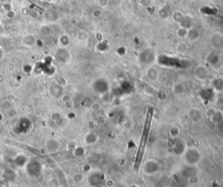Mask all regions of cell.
<instances>
[{
	"mask_svg": "<svg viewBox=\"0 0 223 187\" xmlns=\"http://www.w3.org/2000/svg\"><path fill=\"white\" fill-rule=\"evenodd\" d=\"M184 162L187 165H197L201 159V154L200 151L195 147H189L187 149H185L184 152L182 153Z\"/></svg>",
	"mask_w": 223,
	"mask_h": 187,
	"instance_id": "6da1fadb",
	"label": "cell"
},
{
	"mask_svg": "<svg viewBox=\"0 0 223 187\" xmlns=\"http://www.w3.org/2000/svg\"><path fill=\"white\" fill-rule=\"evenodd\" d=\"M26 167L27 174L32 178L39 177L42 172V164L37 159H31V160L28 161Z\"/></svg>",
	"mask_w": 223,
	"mask_h": 187,
	"instance_id": "7a4b0ae2",
	"label": "cell"
},
{
	"mask_svg": "<svg viewBox=\"0 0 223 187\" xmlns=\"http://www.w3.org/2000/svg\"><path fill=\"white\" fill-rule=\"evenodd\" d=\"M93 90L97 92V93L103 94L109 92V83L108 81L105 80L104 79H99L97 80H95V82L92 84Z\"/></svg>",
	"mask_w": 223,
	"mask_h": 187,
	"instance_id": "3957f363",
	"label": "cell"
},
{
	"mask_svg": "<svg viewBox=\"0 0 223 187\" xmlns=\"http://www.w3.org/2000/svg\"><path fill=\"white\" fill-rule=\"evenodd\" d=\"M159 171V164L156 160L148 159L143 164V172L147 175H154Z\"/></svg>",
	"mask_w": 223,
	"mask_h": 187,
	"instance_id": "277c9868",
	"label": "cell"
},
{
	"mask_svg": "<svg viewBox=\"0 0 223 187\" xmlns=\"http://www.w3.org/2000/svg\"><path fill=\"white\" fill-rule=\"evenodd\" d=\"M194 77L196 78V79L199 81H206L208 77H209V71L208 69L205 65H200L196 66V68L194 69Z\"/></svg>",
	"mask_w": 223,
	"mask_h": 187,
	"instance_id": "5b68a950",
	"label": "cell"
},
{
	"mask_svg": "<svg viewBox=\"0 0 223 187\" xmlns=\"http://www.w3.org/2000/svg\"><path fill=\"white\" fill-rule=\"evenodd\" d=\"M187 116H188L189 119H190V121H191L192 123L197 124V123H199L200 121L202 119V118H203V113H202V111H201L199 108H197V107H193V108H191V109L188 110V111H187Z\"/></svg>",
	"mask_w": 223,
	"mask_h": 187,
	"instance_id": "8992f818",
	"label": "cell"
},
{
	"mask_svg": "<svg viewBox=\"0 0 223 187\" xmlns=\"http://www.w3.org/2000/svg\"><path fill=\"white\" fill-rule=\"evenodd\" d=\"M31 127V123L30 119L24 117V118L20 119V120H19L18 125H17L16 131L19 130L18 132V133H26V132L30 131Z\"/></svg>",
	"mask_w": 223,
	"mask_h": 187,
	"instance_id": "52a82bcc",
	"label": "cell"
},
{
	"mask_svg": "<svg viewBox=\"0 0 223 187\" xmlns=\"http://www.w3.org/2000/svg\"><path fill=\"white\" fill-rule=\"evenodd\" d=\"M205 59H206V62L211 66H217L221 63L222 57L220 54H218L215 52H212L207 55Z\"/></svg>",
	"mask_w": 223,
	"mask_h": 187,
	"instance_id": "ba28073f",
	"label": "cell"
},
{
	"mask_svg": "<svg viewBox=\"0 0 223 187\" xmlns=\"http://www.w3.org/2000/svg\"><path fill=\"white\" fill-rule=\"evenodd\" d=\"M213 88H207V89H204L202 91H200V98L205 101V102H209L210 100L213 98Z\"/></svg>",
	"mask_w": 223,
	"mask_h": 187,
	"instance_id": "9c48e42d",
	"label": "cell"
},
{
	"mask_svg": "<svg viewBox=\"0 0 223 187\" xmlns=\"http://www.w3.org/2000/svg\"><path fill=\"white\" fill-rule=\"evenodd\" d=\"M99 140L98 135L94 132H88L84 138V142L86 146H92L95 145Z\"/></svg>",
	"mask_w": 223,
	"mask_h": 187,
	"instance_id": "30bf717a",
	"label": "cell"
},
{
	"mask_svg": "<svg viewBox=\"0 0 223 187\" xmlns=\"http://www.w3.org/2000/svg\"><path fill=\"white\" fill-rule=\"evenodd\" d=\"M57 57L59 61L66 63L70 58V53L65 47H62L58 49V51L57 52Z\"/></svg>",
	"mask_w": 223,
	"mask_h": 187,
	"instance_id": "8fae6325",
	"label": "cell"
},
{
	"mask_svg": "<svg viewBox=\"0 0 223 187\" xmlns=\"http://www.w3.org/2000/svg\"><path fill=\"white\" fill-rule=\"evenodd\" d=\"M145 76L150 81H156L159 78V71L154 67H149L145 71Z\"/></svg>",
	"mask_w": 223,
	"mask_h": 187,
	"instance_id": "7c38bea8",
	"label": "cell"
},
{
	"mask_svg": "<svg viewBox=\"0 0 223 187\" xmlns=\"http://www.w3.org/2000/svg\"><path fill=\"white\" fill-rule=\"evenodd\" d=\"M211 44L215 49L223 47V38L221 35H213L211 39Z\"/></svg>",
	"mask_w": 223,
	"mask_h": 187,
	"instance_id": "4fadbf2b",
	"label": "cell"
},
{
	"mask_svg": "<svg viewBox=\"0 0 223 187\" xmlns=\"http://www.w3.org/2000/svg\"><path fill=\"white\" fill-rule=\"evenodd\" d=\"M211 88L213 91L222 92L223 91V79L220 78H215L211 81Z\"/></svg>",
	"mask_w": 223,
	"mask_h": 187,
	"instance_id": "5bb4252c",
	"label": "cell"
},
{
	"mask_svg": "<svg viewBox=\"0 0 223 187\" xmlns=\"http://www.w3.org/2000/svg\"><path fill=\"white\" fill-rule=\"evenodd\" d=\"M13 161L15 165H17L18 167H24L25 165H26V164L28 163V159H27L25 155H22V154L15 157Z\"/></svg>",
	"mask_w": 223,
	"mask_h": 187,
	"instance_id": "9a60e30c",
	"label": "cell"
},
{
	"mask_svg": "<svg viewBox=\"0 0 223 187\" xmlns=\"http://www.w3.org/2000/svg\"><path fill=\"white\" fill-rule=\"evenodd\" d=\"M172 91H173V93L174 94V95H176V96H181V95L184 94L185 91H186V88H185L183 84H181V83H177V84H175L173 86Z\"/></svg>",
	"mask_w": 223,
	"mask_h": 187,
	"instance_id": "2e32d148",
	"label": "cell"
},
{
	"mask_svg": "<svg viewBox=\"0 0 223 187\" xmlns=\"http://www.w3.org/2000/svg\"><path fill=\"white\" fill-rule=\"evenodd\" d=\"M188 39L191 41L194 42V41H197L199 39H200V32L199 31H197L196 29L194 28H191L187 31V36Z\"/></svg>",
	"mask_w": 223,
	"mask_h": 187,
	"instance_id": "e0dca14e",
	"label": "cell"
},
{
	"mask_svg": "<svg viewBox=\"0 0 223 187\" xmlns=\"http://www.w3.org/2000/svg\"><path fill=\"white\" fill-rule=\"evenodd\" d=\"M192 19L190 17L188 16H184L182 20L180 22V25H181V27L183 28V29H186V30H189L192 28Z\"/></svg>",
	"mask_w": 223,
	"mask_h": 187,
	"instance_id": "ac0fdd59",
	"label": "cell"
},
{
	"mask_svg": "<svg viewBox=\"0 0 223 187\" xmlns=\"http://www.w3.org/2000/svg\"><path fill=\"white\" fill-rule=\"evenodd\" d=\"M36 38L32 35V34H28V35H26L24 38H23V44L26 46H32L33 44H36Z\"/></svg>",
	"mask_w": 223,
	"mask_h": 187,
	"instance_id": "d6986e66",
	"label": "cell"
},
{
	"mask_svg": "<svg viewBox=\"0 0 223 187\" xmlns=\"http://www.w3.org/2000/svg\"><path fill=\"white\" fill-rule=\"evenodd\" d=\"M181 134V128L177 125H173L171 126L169 131H168V135L172 139L177 138Z\"/></svg>",
	"mask_w": 223,
	"mask_h": 187,
	"instance_id": "ffe728a7",
	"label": "cell"
},
{
	"mask_svg": "<svg viewBox=\"0 0 223 187\" xmlns=\"http://www.w3.org/2000/svg\"><path fill=\"white\" fill-rule=\"evenodd\" d=\"M209 120L213 123V124H219L220 122H222L223 120V111H217L214 115L213 117H211L209 119Z\"/></svg>",
	"mask_w": 223,
	"mask_h": 187,
	"instance_id": "44dd1931",
	"label": "cell"
},
{
	"mask_svg": "<svg viewBox=\"0 0 223 187\" xmlns=\"http://www.w3.org/2000/svg\"><path fill=\"white\" fill-rule=\"evenodd\" d=\"M72 154L75 158H83L86 154V149L85 147L81 146H77V147L72 151Z\"/></svg>",
	"mask_w": 223,
	"mask_h": 187,
	"instance_id": "7402d4cb",
	"label": "cell"
},
{
	"mask_svg": "<svg viewBox=\"0 0 223 187\" xmlns=\"http://www.w3.org/2000/svg\"><path fill=\"white\" fill-rule=\"evenodd\" d=\"M96 50L99 52H105L109 50V44L106 41H100L96 45Z\"/></svg>",
	"mask_w": 223,
	"mask_h": 187,
	"instance_id": "603a6c76",
	"label": "cell"
},
{
	"mask_svg": "<svg viewBox=\"0 0 223 187\" xmlns=\"http://www.w3.org/2000/svg\"><path fill=\"white\" fill-rule=\"evenodd\" d=\"M62 91H63V87L55 84H53V86L51 87V93L53 94L54 97H59L62 94Z\"/></svg>",
	"mask_w": 223,
	"mask_h": 187,
	"instance_id": "cb8c5ba5",
	"label": "cell"
},
{
	"mask_svg": "<svg viewBox=\"0 0 223 187\" xmlns=\"http://www.w3.org/2000/svg\"><path fill=\"white\" fill-rule=\"evenodd\" d=\"M59 148V144L58 141L56 140H50L48 143H47V150L48 151L50 152H53V151H57Z\"/></svg>",
	"mask_w": 223,
	"mask_h": 187,
	"instance_id": "d4e9b609",
	"label": "cell"
},
{
	"mask_svg": "<svg viewBox=\"0 0 223 187\" xmlns=\"http://www.w3.org/2000/svg\"><path fill=\"white\" fill-rule=\"evenodd\" d=\"M5 180L7 181H12L15 178V173H14L13 171L10 170V169H4V172L2 174Z\"/></svg>",
	"mask_w": 223,
	"mask_h": 187,
	"instance_id": "484cf974",
	"label": "cell"
},
{
	"mask_svg": "<svg viewBox=\"0 0 223 187\" xmlns=\"http://www.w3.org/2000/svg\"><path fill=\"white\" fill-rule=\"evenodd\" d=\"M58 41H59V44L62 45V47H67L70 44V38L68 35L64 34L59 38Z\"/></svg>",
	"mask_w": 223,
	"mask_h": 187,
	"instance_id": "4316f807",
	"label": "cell"
},
{
	"mask_svg": "<svg viewBox=\"0 0 223 187\" xmlns=\"http://www.w3.org/2000/svg\"><path fill=\"white\" fill-rule=\"evenodd\" d=\"M122 126H123L124 130H126V131H131L132 129L133 128V126H134L133 121L132 120V119H126V120L122 123Z\"/></svg>",
	"mask_w": 223,
	"mask_h": 187,
	"instance_id": "83f0119b",
	"label": "cell"
},
{
	"mask_svg": "<svg viewBox=\"0 0 223 187\" xmlns=\"http://www.w3.org/2000/svg\"><path fill=\"white\" fill-rule=\"evenodd\" d=\"M155 96H156V98H157L158 99L159 101H161V102L167 100V93L164 91H156Z\"/></svg>",
	"mask_w": 223,
	"mask_h": 187,
	"instance_id": "f1b7e54d",
	"label": "cell"
},
{
	"mask_svg": "<svg viewBox=\"0 0 223 187\" xmlns=\"http://www.w3.org/2000/svg\"><path fill=\"white\" fill-rule=\"evenodd\" d=\"M90 109L93 112H98L102 109V105L99 102H93L90 106Z\"/></svg>",
	"mask_w": 223,
	"mask_h": 187,
	"instance_id": "f546056e",
	"label": "cell"
},
{
	"mask_svg": "<svg viewBox=\"0 0 223 187\" xmlns=\"http://www.w3.org/2000/svg\"><path fill=\"white\" fill-rule=\"evenodd\" d=\"M143 91H144V92L146 95H148V96H152V95H154V94H155L156 92V91L154 89V87L153 86H151V85H149V84H147V85H145L144 88H143Z\"/></svg>",
	"mask_w": 223,
	"mask_h": 187,
	"instance_id": "4dcf8cb0",
	"label": "cell"
},
{
	"mask_svg": "<svg viewBox=\"0 0 223 187\" xmlns=\"http://www.w3.org/2000/svg\"><path fill=\"white\" fill-rule=\"evenodd\" d=\"M217 111H218V110H217L216 108H212V107H211V108H208V109H207L206 111H205V116L209 119L211 117H213V116L214 115V113H215Z\"/></svg>",
	"mask_w": 223,
	"mask_h": 187,
	"instance_id": "1f68e13d",
	"label": "cell"
},
{
	"mask_svg": "<svg viewBox=\"0 0 223 187\" xmlns=\"http://www.w3.org/2000/svg\"><path fill=\"white\" fill-rule=\"evenodd\" d=\"M2 9H3L5 12H10V11L13 10V5H12V3H10V2L7 1V2H5V3H3Z\"/></svg>",
	"mask_w": 223,
	"mask_h": 187,
	"instance_id": "d6a6232c",
	"label": "cell"
},
{
	"mask_svg": "<svg viewBox=\"0 0 223 187\" xmlns=\"http://www.w3.org/2000/svg\"><path fill=\"white\" fill-rule=\"evenodd\" d=\"M18 114V111L14 107H12V109H10V110L7 111V115H8V117L10 119H13L15 117H17Z\"/></svg>",
	"mask_w": 223,
	"mask_h": 187,
	"instance_id": "836d02e7",
	"label": "cell"
},
{
	"mask_svg": "<svg viewBox=\"0 0 223 187\" xmlns=\"http://www.w3.org/2000/svg\"><path fill=\"white\" fill-rule=\"evenodd\" d=\"M177 35H178V37L179 38H181V39H183L185 37H186L187 36V30H186V29H183V28H180L178 31H177Z\"/></svg>",
	"mask_w": 223,
	"mask_h": 187,
	"instance_id": "e575fe53",
	"label": "cell"
},
{
	"mask_svg": "<svg viewBox=\"0 0 223 187\" xmlns=\"http://www.w3.org/2000/svg\"><path fill=\"white\" fill-rule=\"evenodd\" d=\"M72 179L75 183H81L84 180V176L81 173H76L73 175Z\"/></svg>",
	"mask_w": 223,
	"mask_h": 187,
	"instance_id": "d590c367",
	"label": "cell"
},
{
	"mask_svg": "<svg viewBox=\"0 0 223 187\" xmlns=\"http://www.w3.org/2000/svg\"><path fill=\"white\" fill-rule=\"evenodd\" d=\"M40 33H41L43 36H45V37L48 36V35L50 34V27H48L47 25L42 26L41 27V29H40Z\"/></svg>",
	"mask_w": 223,
	"mask_h": 187,
	"instance_id": "8d00e7d4",
	"label": "cell"
},
{
	"mask_svg": "<svg viewBox=\"0 0 223 187\" xmlns=\"http://www.w3.org/2000/svg\"><path fill=\"white\" fill-rule=\"evenodd\" d=\"M56 84H58V85H60V86H62V87H64V86H66V84H67V80H66L64 77H59V78L57 79Z\"/></svg>",
	"mask_w": 223,
	"mask_h": 187,
	"instance_id": "74e56055",
	"label": "cell"
},
{
	"mask_svg": "<svg viewBox=\"0 0 223 187\" xmlns=\"http://www.w3.org/2000/svg\"><path fill=\"white\" fill-rule=\"evenodd\" d=\"M3 107H4V110H6V111H8V110H10V109H12V108L13 107L12 101H10V100H6V101H4V104H3Z\"/></svg>",
	"mask_w": 223,
	"mask_h": 187,
	"instance_id": "f35d334b",
	"label": "cell"
},
{
	"mask_svg": "<svg viewBox=\"0 0 223 187\" xmlns=\"http://www.w3.org/2000/svg\"><path fill=\"white\" fill-rule=\"evenodd\" d=\"M126 53V48L124 47V46H121L117 49V54H118L119 57H122V56H125Z\"/></svg>",
	"mask_w": 223,
	"mask_h": 187,
	"instance_id": "ab89813d",
	"label": "cell"
},
{
	"mask_svg": "<svg viewBox=\"0 0 223 187\" xmlns=\"http://www.w3.org/2000/svg\"><path fill=\"white\" fill-rule=\"evenodd\" d=\"M5 17H6L8 19H13L14 17H16V12H14L13 10H12V11H10V12H5Z\"/></svg>",
	"mask_w": 223,
	"mask_h": 187,
	"instance_id": "60d3db41",
	"label": "cell"
},
{
	"mask_svg": "<svg viewBox=\"0 0 223 187\" xmlns=\"http://www.w3.org/2000/svg\"><path fill=\"white\" fill-rule=\"evenodd\" d=\"M77 144H76V142H70V143H68L67 144V149L69 150V151H72L76 147H77Z\"/></svg>",
	"mask_w": 223,
	"mask_h": 187,
	"instance_id": "b9f144b4",
	"label": "cell"
},
{
	"mask_svg": "<svg viewBox=\"0 0 223 187\" xmlns=\"http://www.w3.org/2000/svg\"><path fill=\"white\" fill-rule=\"evenodd\" d=\"M102 15V11L100 9H95L93 12H92V16L94 17H99L100 16Z\"/></svg>",
	"mask_w": 223,
	"mask_h": 187,
	"instance_id": "7bdbcfd3",
	"label": "cell"
},
{
	"mask_svg": "<svg viewBox=\"0 0 223 187\" xmlns=\"http://www.w3.org/2000/svg\"><path fill=\"white\" fill-rule=\"evenodd\" d=\"M216 105H217V107L219 108L220 111H223V97H222L221 98H219L217 100Z\"/></svg>",
	"mask_w": 223,
	"mask_h": 187,
	"instance_id": "ee69618b",
	"label": "cell"
},
{
	"mask_svg": "<svg viewBox=\"0 0 223 187\" xmlns=\"http://www.w3.org/2000/svg\"><path fill=\"white\" fill-rule=\"evenodd\" d=\"M76 164H77V165H79V166H83L85 164H86V162L84 160V159L83 158H78L77 159V160H76Z\"/></svg>",
	"mask_w": 223,
	"mask_h": 187,
	"instance_id": "f6af8a7d",
	"label": "cell"
},
{
	"mask_svg": "<svg viewBox=\"0 0 223 187\" xmlns=\"http://www.w3.org/2000/svg\"><path fill=\"white\" fill-rule=\"evenodd\" d=\"M82 168H83V171H84V172H90V171H91V169H92V167H91V165H90L89 164H85L82 166Z\"/></svg>",
	"mask_w": 223,
	"mask_h": 187,
	"instance_id": "bcb514c9",
	"label": "cell"
},
{
	"mask_svg": "<svg viewBox=\"0 0 223 187\" xmlns=\"http://www.w3.org/2000/svg\"><path fill=\"white\" fill-rule=\"evenodd\" d=\"M108 4H109L108 0H100V1H99V5L101 6V8H105V7H106V6L108 5Z\"/></svg>",
	"mask_w": 223,
	"mask_h": 187,
	"instance_id": "7dc6e473",
	"label": "cell"
},
{
	"mask_svg": "<svg viewBox=\"0 0 223 187\" xmlns=\"http://www.w3.org/2000/svg\"><path fill=\"white\" fill-rule=\"evenodd\" d=\"M52 118H53V120L56 121V122L58 120H59V119H61V116H60L59 113H53Z\"/></svg>",
	"mask_w": 223,
	"mask_h": 187,
	"instance_id": "c3c4849f",
	"label": "cell"
},
{
	"mask_svg": "<svg viewBox=\"0 0 223 187\" xmlns=\"http://www.w3.org/2000/svg\"><path fill=\"white\" fill-rule=\"evenodd\" d=\"M8 183H9V181L5 180V179L4 178L3 180H1V181H0V187H9V186H8Z\"/></svg>",
	"mask_w": 223,
	"mask_h": 187,
	"instance_id": "681fc988",
	"label": "cell"
},
{
	"mask_svg": "<svg viewBox=\"0 0 223 187\" xmlns=\"http://www.w3.org/2000/svg\"><path fill=\"white\" fill-rule=\"evenodd\" d=\"M96 39H98L99 42H100V41L103 40V39H102V34H100V33H97V34H96Z\"/></svg>",
	"mask_w": 223,
	"mask_h": 187,
	"instance_id": "f907efd6",
	"label": "cell"
},
{
	"mask_svg": "<svg viewBox=\"0 0 223 187\" xmlns=\"http://www.w3.org/2000/svg\"><path fill=\"white\" fill-rule=\"evenodd\" d=\"M75 113H73V112H71V113H68V118L69 119H74L75 118Z\"/></svg>",
	"mask_w": 223,
	"mask_h": 187,
	"instance_id": "816d5d0a",
	"label": "cell"
},
{
	"mask_svg": "<svg viewBox=\"0 0 223 187\" xmlns=\"http://www.w3.org/2000/svg\"><path fill=\"white\" fill-rule=\"evenodd\" d=\"M2 57H3V51H2V49L0 48V59H1Z\"/></svg>",
	"mask_w": 223,
	"mask_h": 187,
	"instance_id": "f5cc1de1",
	"label": "cell"
},
{
	"mask_svg": "<svg viewBox=\"0 0 223 187\" xmlns=\"http://www.w3.org/2000/svg\"><path fill=\"white\" fill-rule=\"evenodd\" d=\"M2 66H3V62H2L1 59H0V68H2Z\"/></svg>",
	"mask_w": 223,
	"mask_h": 187,
	"instance_id": "db71d44e",
	"label": "cell"
},
{
	"mask_svg": "<svg viewBox=\"0 0 223 187\" xmlns=\"http://www.w3.org/2000/svg\"><path fill=\"white\" fill-rule=\"evenodd\" d=\"M2 6H3V3L0 1V9H2Z\"/></svg>",
	"mask_w": 223,
	"mask_h": 187,
	"instance_id": "11a10c76",
	"label": "cell"
},
{
	"mask_svg": "<svg viewBox=\"0 0 223 187\" xmlns=\"http://www.w3.org/2000/svg\"><path fill=\"white\" fill-rule=\"evenodd\" d=\"M1 19H2V15L0 13V21H1Z\"/></svg>",
	"mask_w": 223,
	"mask_h": 187,
	"instance_id": "9f6ffc18",
	"label": "cell"
},
{
	"mask_svg": "<svg viewBox=\"0 0 223 187\" xmlns=\"http://www.w3.org/2000/svg\"><path fill=\"white\" fill-rule=\"evenodd\" d=\"M130 187H138V186H130Z\"/></svg>",
	"mask_w": 223,
	"mask_h": 187,
	"instance_id": "6f0895ef",
	"label": "cell"
}]
</instances>
